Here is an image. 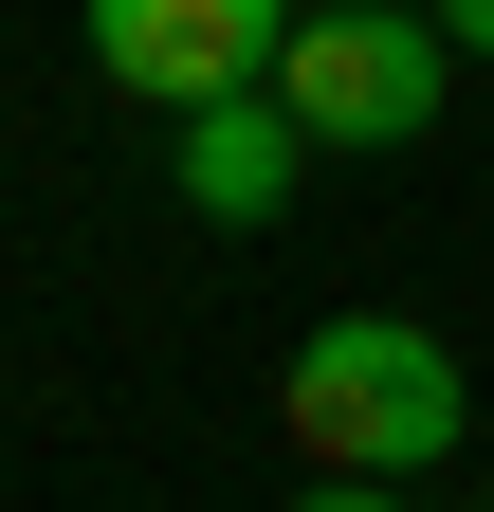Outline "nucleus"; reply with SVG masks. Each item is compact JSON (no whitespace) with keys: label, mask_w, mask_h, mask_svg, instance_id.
<instances>
[{"label":"nucleus","mask_w":494,"mask_h":512,"mask_svg":"<svg viewBox=\"0 0 494 512\" xmlns=\"http://www.w3.org/2000/svg\"><path fill=\"white\" fill-rule=\"evenodd\" d=\"M275 421H293L312 476H421V458H458L476 384H458V348L421 330V311H330V330H293Z\"/></svg>","instance_id":"1"},{"label":"nucleus","mask_w":494,"mask_h":512,"mask_svg":"<svg viewBox=\"0 0 494 512\" xmlns=\"http://www.w3.org/2000/svg\"><path fill=\"white\" fill-rule=\"evenodd\" d=\"M458 92V37L421 19V0H312V19L275 37V110L312 128V147H421Z\"/></svg>","instance_id":"2"},{"label":"nucleus","mask_w":494,"mask_h":512,"mask_svg":"<svg viewBox=\"0 0 494 512\" xmlns=\"http://www.w3.org/2000/svg\"><path fill=\"white\" fill-rule=\"evenodd\" d=\"M293 37V0H92V74L129 110H202V92H257Z\"/></svg>","instance_id":"3"},{"label":"nucleus","mask_w":494,"mask_h":512,"mask_svg":"<svg viewBox=\"0 0 494 512\" xmlns=\"http://www.w3.org/2000/svg\"><path fill=\"white\" fill-rule=\"evenodd\" d=\"M165 128H183V202H202L220 238L293 220V183H312V128L275 110V74H257V92H202V110H165Z\"/></svg>","instance_id":"4"},{"label":"nucleus","mask_w":494,"mask_h":512,"mask_svg":"<svg viewBox=\"0 0 494 512\" xmlns=\"http://www.w3.org/2000/svg\"><path fill=\"white\" fill-rule=\"evenodd\" d=\"M421 19H440V37L476 55V74H494V0H421Z\"/></svg>","instance_id":"5"},{"label":"nucleus","mask_w":494,"mask_h":512,"mask_svg":"<svg viewBox=\"0 0 494 512\" xmlns=\"http://www.w3.org/2000/svg\"><path fill=\"white\" fill-rule=\"evenodd\" d=\"M293 512H403L385 476H312V494H293Z\"/></svg>","instance_id":"6"}]
</instances>
